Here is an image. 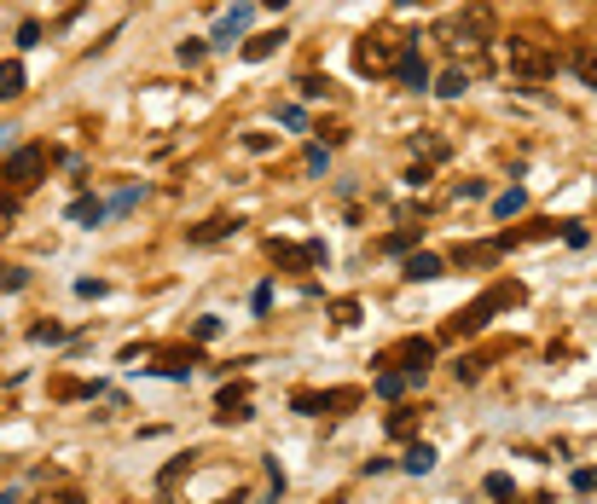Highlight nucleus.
<instances>
[{
  "instance_id": "nucleus-1",
  "label": "nucleus",
  "mask_w": 597,
  "mask_h": 504,
  "mask_svg": "<svg viewBox=\"0 0 597 504\" xmlns=\"http://www.w3.org/2000/svg\"><path fill=\"white\" fill-rule=\"evenodd\" d=\"M400 53H406V41H400L395 30H365L360 41H354V64H360V76H395Z\"/></svg>"
},
{
  "instance_id": "nucleus-2",
  "label": "nucleus",
  "mask_w": 597,
  "mask_h": 504,
  "mask_svg": "<svg viewBox=\"0 0 597 504\" xmlns=\"http://www.w3.org/2000/svg\"><path fill=\"white\" fill-rule=\"evenodd\" d=\"M493 41H499V12L487 6V0H476V6H465L453 18V47L458 53H487Z\"/></svg>"
},
{
  "instance_id": "nucleus-3",
  "label": "nucleus",
  "mask_w": 597,
  "mask_h": 504,
  "mask_svg": "<svg viewBox=\"0 0 597 504\" xmlns=\"http://www.w3.org/2000/svg\"><path fill=\"white\" fill-rule=\"evenodd\" d=\"M505 53H510V70H516V76H528V81L557 76V53H551L545 41H533V35H510Z\"/></svg>"
},
{
  "instance_id": "nucleus-4",
  "label": "nucleus",
  "mask_w": 597,
  "mask_h": 504,
  "mask_svg": "<svg viewBox=\"0 0 597 504\" xmlns=\"http://www.w3.org/2000/svg\"><path fill=\"white\" fill-rule=\"evenodd\" d=\"M47 163H53V157H47V145H18V151L0 163V180H6L12 192H30L35 180H47Z\"/></svg>"
},
{
  "instance_id": "nucleus-5",
  "label": "nucleus",
  "mask_w": 597,
  "mask_h": 504,
  "mask_svg": "<svg viewBox=\"0 0 597 504\" xmlns=\"http://www.w3.org/2000/svg\"><path fill=\"white\" fill-rule=\"evenodd\" d=\"M522 290L516 285H499V290H487L482 302H470L465 313L453 319V325H447V337H476V330H487V319H493V307H505V302H516Z\"/></svg>"
},
{
  "instance_id": "nucleus-6",
  "label": "nucleus",
  "mask_w": 597,
  "mask_h": 504,
  "mask_svg": "<svg viewBox=\"0 0 597 504\" xmlns=\"http://www.w3.org/2000/svg\"><path fill=\"white\" fill-rule=\"evenodd\" d=\"M267 255H273L285 273H308V267L325 261V243H320V238H313V243H285V238H273V243H267Z\"/></svg>"
},
{
  "instance_id": "nucleus-7",
  "label": "nucleus",
  "mask_w": 597,
  "mask_h": 504,
  "mask_svg": "<svg viewBox=\"0 0 597 504\" xmlns=\"http://www.w3.org/2000/svg\"><path fill=\"white\" fill-rule=\"evenodd\" d=\"M430 360H435V342H418V337H412V342H400L383 365H400V377H406V383H418V377L430 372Z\"/></svg>"
},
{
  "instance_id": "nucleus-8",
  "label": "nucleus",
  "mask_w": 597,
  "mask_h": 504,
  "mask_svg": "<svg viewBox=\"0 0 597 504\" xmlns=\"http://www.w3.org/2000/svg\"><path fill=\"white\" fill-rule=\"evenodd\" d=\"M243 30H250V0H238V6H226L221 18H215V35H209V47H233Z\"/></svg>"
},
{
  "instance_id": "nucleus-9",
  "label": "nucleus",
  "mask_w": 597,
  "mask_h": 504,
  "mask_svg": "<svg viewBox=\"0 0 597 504\" xmlns=\"http://www.w3.org/2000/svg\"><path fill=\"white\" fill-rule=\"evenodd\" d=\"M215 417H221V423H243V417H250V383L221 389V400H215Z\"/></svg>"
},
{
  "instance_id": "nucleus-10",
  "label": "nucleus",
  "mask_w": 597,
  "mask_h": 504,
  "mask_svg": "<svg viewBox=\"0 0 597 504\" xmlns=\"http://www.w3.org/2000/svg\"><path fill=\"white\" fill-rule=\"evenodd\" d=\"M395 81H400V88H412V93H423V88H430V64H423V58L406 47V53H400V64H395Z\"/></svg>"
},
{
  "instance_id": "nucleus-11",
  "label": "nucleus",
  "mask_w": 597,
  "mask_h": 504,
  "mask_svg": "<svg viewBox=\"0 0 597 504\" xmlns=\"http://www.w3.org/2000/svg\"><path fill=\"white\" fill-rule=\"evenodd\" d=\"M568 70H575L586 88H597V41H575L568 47Z\"/></svg>"
},
{
  "instance_id": "nucleus-12",
  "label": "nucleus",
  "mask_w": 597,
  "mask_h": 504,
  "mask_svg": "<svg viewBox=\"0 0 597 504\" xmlns=\"http://www.w3.org/2000/svg\"><path fill=\"white\" fill-rule=\"evenodd\" d=\"M441 273H447V261H441V255H430V250L406 255V278H418V285H430V278H441Z\"/></svg>"
},
{
  "instance_id": "nucleus-13",
  "label": "nucleus",
  "mask_w": 597,
  "mask_h": 504,
  "mask_svg": "<svg viewBox=\"0 0 597 504\" xmlns=\"http://www.w3.org/2000/svg\"><path fill=\"white\" fill-rule=\"evenodd\" d=\"M278 41H290V35H285V30L250 35V41H243V58H250V64H261V58H273V53H278Z\"/></svg>"
},
{
  "instance_id": "nucleus-14",
  "label": "nucleus",
  "mask_w": 597,
  "mask_h": 504,
  "mask_svg": "<svg viewBox=\"0 0 597 504\" xmlns=\"http://www.w3.org/2000/svg\"><path fill=\"white\" fill-rule=\"evenodd\" d=\"M233 232H238V220L215 215V220H203V226H192L186 238H192V243H221V238H233Z\"/></svg>"
},
{
  "instance_id": "nucleus-15",
  "label": "nucleus",
  "mask_w": 597,
  "mask_h": 504,
  "mask_svg": "<svg viewBox=\"0 0 597 504\" xmlns=\"http://www.w3.org/2000/svg\"><path fill=\"white\" fill-rule=\"evenodd\" d=\"M400 464H406L412 475H430V470H435V447H430V440H412V447H406V458H400Z\"/></svg>"
},
{
  "instance_id": "nucleus-16",
  "label": "nucleus",
  "mask_w": 597,
  "mask_h": 504,
  "mask_svg": "<svg viewBox=\"0 0 597 504\" xmlns=\"http://www.w3.org/2000/svg\"><path fill=\"white\" fill-rule=\"evenodd\" d=\"M23 81H30V76H23V64H18V58H6V64H0V99H18Z\"/></svg>"
},
{
  "instance_id": "nucleus-17",
  "label": "nucleus",
  "mask_w": 597,
  "mask_h": 504,
  "mask_svg": "<svg viewBox=\"0 0 597 504\" xmlns=\"http://www.w3.org/2000/svg\"><path fill=\"white\" fill-rule=\"evenodd\" d=\"M522 209H528V192H522V186H510V192H499V198H493V215H499V220L522 215Z\"/></svg>"
},
{
  "instance_id": "nucleus-18",
  "label": "nucleus",
  "mask_w": 597,
  "mask_h": 504,
  "mask_svg": "<svg viewBox=\"0 0 597 504\" xmlns=\"http://www.w3.org/2000/svg\"><path fill=\"white\" fill-rule=\"evenodd\" d=\"M70 220H76V226H99V220H105V203H99V198H76V203H70Z\"/></svg>"
},
{
  "instance_id": "nucleus-19",
  "label": "nucleus",
  "mask_w": 597,
  "mask_h": 504,
  "mask_svg": "<svg viewBox=\"0 0 597 504\" xmlns=\"http://www.w3.org/2000/svg\"><path fill=\"white\" fill-rule=\"evenodd\" d=\"M465 88H470V76H465V70H447V76L435 81V93H447V99H458Z\"/></svg>"
},
{
  "instance_id": "nucleus-20",
  "label": "nucleus",
  "mask_w": 597,
  "mask_h": 504,
  "mask_svg": "<svg viewBox=\"0 0 597 504\" xmlns=\"http://www.w3.org/2000/svg\"><path fill=\"white\" fill-rule=\"evenodd\" d=\"M186 470H192V452H186V458H175V464H168V470L157 475V487H163V493H168V487H175V482H180V475H186Z\"/></svg>"
},
{
  "instance_id": "nucleus-21",
  "label": "nucleus",
  "mask_w": 597,
  "mask_h": 504,
  "mask_svg": "<svg viewBox=\"0 0 597 504\" xmlns=\"http://www.w3.org/2000/svg\"><path fill=\"white\" fill-rule=\"evenodd\" d=\"M412 423H418V406H400V412L388 417V435H406Z\"/></svg>"
},
{
  "instance_id": "nucleus-22",
  "label": "nucleus",
  "mask_w": 597,
  "mask_h": 504,
  "mask_svg": "<svg viewBox=\"0 0 597 504\" xmlns=\"http://www.w3.org/2000/svg\"><path fill=\"white\" fill-rule=\"evenodd\" d=\"M487 499H516V482L510 475H487Z\"/></svg>"
},
{
  "instance_id": "nucleus-23",
  "label": "nucleus",
  "mask_w": 597,
  "mask_h": 504,
  "mask_svg": "<svg viewBox=\"0 0 597 504\" xmlns=\"http://www.w3.org/2000/svg\"><path fill=\"white\" fill-rule=\"evenodd\" d=\"M192 337H198V342H215V337H221V319H215V313H203L198 325H192Z\"/></svg>"
},
{
  "instance_id": "nucleus-24",
  "label": "nucleus",
  "mask_w": 597,
  "mask_h": 504,
  "mask_svg": "<svg viewBox=\"0 0 597 504\" xmlns=\"http://www.w3.org/2000/svg\"><path fill=\"white\" fill-rule=\"evenodd\" d=\"M400 389H406V377H400V372H383V377H377V395H388V400H395Z\"/></svg>"
},
{
  "instance_id": "nucleus-25",
  "label": "nucleus",
  "mask_w": 597,
  "mask_h": 504,
  "mask_svg": "<svg viewBox=\"0 0 597 504\" xmlns=\"http://www.w3.org/2000/svg\"><path fill=\"white\" fill-rule=\"evenodd\" d=\"M30 285V273H23V267H0V290H23Z\"/></svg>"
},
{
  "instance_id": "nucleus-26",
  "label": "nucleus",
  "mask_w": 597,
  "mask_h": 504,
  "mask_svg": "<svg viewBox=\"0 0 597 504\" xmlns=\"http://www.w3.org/2000/svg\"><path fill=\"white\" fill-rule=\"evenodd\" d=\"M325 88H331V81H325V76H302V81H296V93H302V99H320Z\"/></svg>"
},
{
  "instance_id": "nucleus-27",
  "label": "nucleus",
  "mask_w": 597,
  "mask_h": 504,
  "mask_svg": "<svg viewBox=\"0 0 597 504\" xmlns=\"http://www.w3.org/2000/svg\"><path fill=\"white\" fill-rule=\"evenodd\" d=\"M482 354H470V360H458V383H476V377H482Z\"/></svg>"
},
{
  "instance_id": "nucleus-28",
  "label": "nucleus",
  "mask_w": 597,
  "mask_h": 504,
  "mask_svg": "<svg viewBox=\"0 0 597 504\" xmlns=\"http://www.w3.org/2000/svg\"><path fill=\"white\" fill-rule=\"evenodd\" d=\"M175 53H180V64H186V70H192V64H203V41H180Z\"/></svg>"
},
{
  "instance_id": "nucleus-29",
  "label": "nucleus",
  "mask_w": 597,
  "mask_h": 504,
  "mask_svg": "<svg viewBox=\"0 0 597 504\" xmlns=\"http://www.w3.org/2000/svg\"><path fill=\"white\" fill-rule=\"evenodd\" d=\"M243 151H250V157H267V151H273V133H250V140H243Z\"/></svg>"
},
{
  "instance_id": "nucleus-30",
  "label": "nucleus",
  "mask_w": 597,
  "mask_h": 504,
  "mask_svg": "<svg viewBox=\"0 0 597 504\" xmlns=\"http://www.w3.org/2000/svg\"><path fill=\"white\" fill-rule=\"evenodd\" d=\"M30 342H64V325H35Z\"/></svg>"
},
{
  "instance_id": "nucleus-31",
  "label": "nucleus",
  "mask_w": 597,
  "mask_h": 504,
  "mask_svg": "<svg viewBox=\"0 0 597 504\" xmlns=\"http://www.w3.org/2000/svg\"><path fill=\"white\" fill-rule=\"evenodd\" d=\"M35 41H41V23H35V18L18 23V47H35Z\"/></svg>"
},
{
  "instance_id": "nucleus-32",
  "label": "nucleus",
  "mask_w": 597,
  "mask_h": 504,
  "mask_svg": "<svg viewBox=\"0 0 597 504\" xmlns=\"http://www.w3.org/2000/svg\"><path fill=\"white\" fill-rule=\"evenodd\" d=\"M133 203H140V186H128V192H116V198H111L116 215H122V209H133Z\"/></svg>"
},
{
  "instance_id": "nucleus-33",
  "label": "nucleus",
  "mask_w": 597,
  "mask_h": 504,
  "mask_svg": "<svg viewBox=\"0 0 597 504\" xmlns=\"http://www.w3.org/2000/svg\"><path fill=\"white\" fill-rule=\"evenodd\" d=\"M41 504H88V499H81V493H70V487H64V493H41Z\"/></svg>"
},
{
  "instance_id": "nucleus-34",
  "label": "nucleus",
  "mask_w": 597,
  "mask_h": 504,
  "mask_svg": "<svg viewBox=\"0 0 597 504\" xmlns=\"http://www.w3.org/2000/svg\"><path fill=\"white\" fill-rule=\"evenodd\" d=\"M18 215V203H0V232H6V220Z\"/></svg>"
},
{
  "instance_id": "nucleus-35",
  "label": "nucleus",
  "mask_w": 597,
  "mask_h": 504,
  "mask_svg": "<svg viewBox=\"0 0 597 504\" xmlns=\"http://www.w3.org/2000/svg\"><path fill=\"white\" fill-rule=\"evenodd\" d=\"M0 504H18V493H0Z\"/></svg>"
},
{
  "instance_id": "nucleus-36",
  "label": "nucleus",
  "mask_w": 597,
  "mask_h": 504,
  "mask_svg": "<svg viewBox=\"0 0 597 504\" xmlns=\"http://www.w3.org/2000/svg\"><path fill=\"white\" fill-rule=\"evenodd\" d=\"M255 6H285V0H255Z\"/></svg>"
}]
</instances>
